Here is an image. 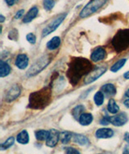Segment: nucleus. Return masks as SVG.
I'll list each match as a JSON object with an SVG mask.
<instances>
[{
    "mask_svg": "<svg viewBox=\"0 0 129 154\" xmlns=\"http://www.w3.org/2000/svg\"><path fill=\"white\" fill-rule=\"evenodd\" d=\"M108 123H109V122H108L107 117L103 118V119H101L100 124H102V125H108Z\"/></svg>",
    "mask_w": 129,
    "mask_h": 154,
    "instance_id": "nucleus-32",
    "label": "nucleus"
},
{
    "mask_svg": "<svg viewBox=\"0 0 129 154\" xmlns=\"http://www.w3.org/2000/svg\"><path fill=\"white\" fill-rule=\"evenodd\" d=\"M26 38L28 42L29 43H31V44H35L36 42H37V37H36V36L33 33H28V34L27 35Z\"/></svg>",
    "mask_w": 129,
    "mask_h": 154,
    "instance_id": "nucleus-29",
    "label": "nucleus"
},
{
    "mask_svg": "<svg viewBox=\"0 0 129 154\" xmlns=\"http://www.w3.org/2000/svg\"><path fill=\"white\" fill-rule=\"evenodd\" d=\"M94 101L98 106H100L101 105H103V101H104V96H103L102 91H99L95 93V97H94Z\"/></svg>",
    "mask_w": 129,
    "mask_h": 154,
    "instance_id": "nucleus-24",
    "label": "nucleus"
},
{
    "mask_svg": "<svg viewBox=\"0 0 129 154\" xmlns=\"http://www.w3.org/2000/svg\"><path fill=\"white\" fill-rule=\"evenodd\" d=\"M93 69V65L88 59L76 58L73 59L69 65L67 77L73 86L78 84L84 75H86Z\"/></svg>",
    "mask_w": 129,
    "mask_h": 154,
    "instance_id": "nucleus-1",
    "label": "nucleus"
},
{
    "mask_svg": "<svg viewBox=\"0 0 129 154\" xmlns=\"http://www.w3.org/2000/svg\"><path fill=\"white\" fill-rule=\"evenodd\" d=\"M114 131L110 128H100L95 132V136L98 139H107L112 137Z\"/></svg>",
    "mask_w": 129,
    "mask_h": 154,
    "instance_id": "nucleus-12",
    "label": "nucleus"
},
{
    "mask_svg": "<svg viewBox=\"0 0 129 154\" xmlns=\"http://www.w3.org/2000/svg\"><path fill=\"white\" fill-rule=\"evenodd\" d=\"M16 65L19 69H25L28 65V57L26 54H19L16 60Z\"/></svg>",
    "mask_w": 129,
    "mask_h": 154,
    "instance_id": "nucleus-13",
    "label": "nucleus"
},
{
    "mask_svg": "<svg viewBox=\"0 0 129 154\" xmlns=\"http://www.w3.org/2000/svg\"><path fill=\"white\" fill-rule=\"evenodd\" d=\"M60 44H61V38L59 37H54L52 38V40L47 43V48L50 51H54L59 47Z\"/></svg>",
    "mask_w": 129,
    "mask_h": 154,
    "instance_id": "nucleus-16",
    "label": "nucleus"
},
{
    "mask_svg": "<svg viewBox=\"0 0 129 154\" xmlns=\"http://www.w3.org/2000/svg\"><path fill=\"white\" fill-rule=\"evenodd\" d=\"M37 14H38V8H36V7L31 8L28 11V12L26 14V16H24L23 21H24V23H29V22H31L32 20H34L37 17Z\"/></svg>",
    "mask_w": 129,
    "mask_h": 154,
    "instance_id": "nucleus-14",
    "label": "nucleus"
},
{
    "mask_svg": "<svg viewBox=\"0 0 129 154\" xmlns=\"http://www.w3.org/2000/svg\"><path fill=\"white\" fill-rule=\"evenodd\" d=\"M60 139V133L58 132L55 129H52L49 131V134L48 136L47 140H46V144L47 146L53 148L57 144L58 141Z\"/></svg>",
    "mask_w": 129,
    "mask_h": 154,
    "instance_id": "nucleus-10",
    "label": "nucleus"
},
{
    "mask_svg": "<svg viewBox=\"0 0 129 154\" xmlns=\"http://www.w3.org/2000/svg\"><path fill=\"white\" fill-rule=\"evenodd\" d=\"M111 44L117 53L126 51L129 48V29L119 30L113 37Z\"/></svg>",
    "mask_w": 129,
    "mask_h": 154,
    "instance_id": "nucleus-3",
    "label": "nucleus"
},
{
    "mask_svg": "<svg viewBox=\"0 0 129 154\" xmlns=\"http://www.w3.org/2000/svg\"><path fill=\"white\" fill-rule=\"evenodd\" d=\"M16 2H17V0H6V3H7L9 6L14 5Z\"/></svg>",
    "mask_w": 129,
    "mask_h": 154,
    "instance_id": "nucleus-33",
    "label": "nucleus"
},
{
    "mask_svg": "<svg viewBox=\"0 0 129 154\" xmlns=\"http://www.w3.org/2000/svg\"><path fill=\"white\" fill-rule=\"evenodd\" d=\"M107 109L108 111L111 113V114H116L119 110V106L114 99H111L109 101L107 105Z\"/></svg>",
    "mask_w": 129,
    "mask_h": 154,
    "instance_id": "nucleus-21",
    "label": "nucleus"
},
{
    "mask_svg": "<svg viewBox=\"0 0 129 154\" xmlns=\"http://www.w3.org/2000/svg\"><path fill=\"white\" fill-rule=\"evenodd\" d=\"M85 110V107L83 106H78L72 110V114L75 119H79L80 116L83 114V111Z\"/></svg>",
    "mask_w": 129,
    "mask_h": 154,
    "instance_id": "nucleus-25",
    "label": "nucleus"
},
{
    "mask_svg": "<svg viewBox=\"0 0 129 154\" xmlns=\"http://www.w3.org/2000/svg\"><path fill=\"white\" fill-rule=\"evenodd\" d=\"M124 76L125 79H129V72H126V73L124 75Z\"/></svg>",
    "mask_w": 129,
    "mask_h": 154,
    "instance_id": "nucleus-38",
    "label": "nucleus"
},
{
    "mask_svg": "<svg viewBox=\"0 0 129 154\" xmlns=\"http://www.w3.org/2000/svg\"><path fill=\"white\" fill-rule=\"evenodd\" d=\"M14 142H15V139H14V137L11 136V137H9L4 143H3L1 144L0 149H1V150H5V149H9L10 147H11L13 145Z\"/></svg>",
    "mask_w": 129,
    "mask_h": 154,
    "instance_id": "nucleus-27",
    "label": "nucleus"
},
{
    "mask_svg": "<svg viewBox=\"0 0 129 154\" xmlns=\"http://www.w3.org/2000/svg\"><path fill=\"white\" fill-rule=\"evenodd\" d=\"M24 10H19V11L18 12L16 13V16H15V18H16V19H19V18H20V17H21L22 16H23V15H24Z\"/></svg>",
    "mask_w": 129,
    "mask_h": 154,
    "instance_id": "nucleus-31",
    "label": "nucleus"
},
{
    "mask_svg": "<svg viewBox=\"0 0 129 154\" xmlns=\"http://www.w3.org/2000/svg\"><path fill=\"white\" fill-rule=\"evenodd\" d=\"M48 134H49V131L40 130L36 131V133H35V136H36L37 140L43 141V140H47L48 136Z\"/></svg>",
    "mask_w": 129,
    "mask_h": 154,
    "instance_id": "nucleus-22",
    "label": "nucleus"
},
{
    "mask_svg": "<svg viewBox=\"0 0 129 154\" xmlns=\"http://www.w3.org/2000/svg\"><path fill=\"white\" fill-rule=\"evenodd\" d=\"M4 20H5V17H4L3 15H0V22H1V23H3Z\"/></svg>",
    "mask_w": 129,
    "mask_h": 154,
    "instance_id": "nucleus-37",
    "label": "nucleus"
},
{
    "mask_svg": "<svg viewBox=\"0 0 129 154\" xmlns=\"http://www.w3.org/2000/svg\"><path fill=\"white\" fill-rule=\"evenodd\" d=\"M74 140L75 143H78L80 145H87L89 143V140L86 136L81 134H75L74 136Z\"/></svg>",
    "mask_w": 129,
    "mask_h": 154,
    "instance_id": "nucleus-20",
    "label": "nucleus"
},
{
    "mask_svg": "<svg viewBox=\"0 0 129 154\" xmlns=\"http://www.w3.org/2000/svg\"><path fill=\"white\" fill-rule=\"evenodd\" d=\"M107 0H91L86 6H85L79 16L81 18H86L102 8L107 3Z\"/></svg>",
    "mask_w": 129,
    "mask_h": 154,
    "instance_id": "nucleus-5",
    "label": "nucleus"
},
{
    "mask_svg": "<svg viewBox=\"0 0 129 154\" xmlns=\"http://www.w3.org/2000/svg\"><path fill=\"white\" fill-rule=\"evenodd\" d=\"M107 119L109 123L115 125L116 127L124 126L128 121V116H127V114L125 113H121V114H119L117 115H115V116L107 117Z\"/></svg>",
    "mask_w": 129,
    "mask_h": 154,
    "instance_id": "nucleus-8",
    "label": "nucleus"
},
{
    "mask_svg": "<svg viewBox=\"0 0 129 154\" xmlns=\"http://www.w3.org/2000/svg\"><path fill=\"white\" fill-rule=\"evenodd\" d=\"M126 63V59H121L119 61H117L116 63L113 64V66L111 67V71L113 72H118L119 70H120L124 66V64Z\"/></svg>",
    "mask_w": 129,
    "mask_h": 154,
    "instance_id": "nucleus-23",
    "label": "nucleus"
},
{
    "mask_svg": "<svg viewBox=\"0 0 129 154\" xmlns=\"http://www.w3.org/2000/svg\"><path fill=\"white\" fill-rule=\"evenodd\" d=\"M54 5H55V3L53 0H44V8L48 11L51 10L54 7Z\"/></svg>",
    "mask_w": 129,
    "mask_h": 154,
    "instance_id": "nucleus-28",
    "label": "nucleus"
},
{
    "mask_svg": "<svg viewBox=\"0 0 129 154\" xmlns=\"http://www.w3.org/2000/svg\"><path fill=\"white\" fill-rule=\"evenodd\" d=\"M64 150L66 151V153H74V154H78L79 151H78L76 149H74V148H72V147H66L64 149Z\"/></svg>",
    "mask_w": 129,
    "mask_h": 154,
    "instance_id": "nucleus-30",
    "label": "nucleus"
},
{
    "mask_svg": "<svg viewBox=\"0 0 129 154\" xmlns=\"http://www.w3.org/2000/svg\"><path fill=\"white\" fill-rule=\"evenodd\" d=\"M101 90L102 92H103L106 94L110 96H113L116 93V88L115 87V85H112V84H107V85H104L101 88Z\"/></svg>",
    "mask_w": 129,
    "mask_h": 154,
    "instance_id": "nucleus-17",
    "label": "nucleus"
},
{
    "mask_svg": "<svg viewBox=\"0 0 129 154\" xmlns=\"http://www.w3.org/2000/svg\"><path fill=\"white\" fill-rule=\"evenodd\" d=\"M52 98L50 88H44L39 91L31 93L29 97L28 106L34 109H40L46 107Z\"/></svg>",
    "mask_w": 129,
    "mask_h": 154,
    "instance_id": "nucleus-2",
    "label": "nucleus"
},
{
    "mask_svg": "<svg viewBox=\"0 0 129 154\" xmlns=\"http://www.w3.org/2000/svg\"><path fill=\"white\" fill-rule=\"evenodd\" d=\"M125 96H126L127 97H128L129 98V89H128L126 93H125Z\"/></svg>",
    "mask_w": 129,
    "mask_h": 154,
    "instance_id": "nucleus-39",
    "label": "nucleus"
},
{
    "mask_svg": "<svg viewBox=\"0 0 129 154\" xmlns=\"http://www.w3.org/2000/svg\"><path fill=\"white\" fill-rule=\"evenodd\" d=\"M20 93H21V89H20V88L17 85H13L12 87H11V88L8 89L7 93H6L5 100L7 101H8V102L14 101L16 98H18L19 96L20 95Z\"/></svg>",
    "mask_w": 129,
    "mask_h": 154,
    "instance_id": "nucleus-9",
    "label": "nucleus"
},
{
    "mask_svg": "<svg viewBox=\"0 0 129 154\" xmlns=\"http://www.w3.org/2000/svg\"><path fill=\"white\" fill-rule=\"evenodd\" d=\"M67 14L64 13L61 16H59L57 18H56L53 22H51L50 24H48L47 26L42 31V37H46L48 35H49L53 32H54L58 27L61 25V24L63 22V20L66 19Z\"/></svg>",
    "mask_w": 129,
    "mask_h": 154,
    "instance_id": "nucleus-6",
    "label": "nucleus"
},
{
    "mask_svg": "<svg viewBox=\"0 0 129 154\" xmlns=\"http://www.w3.org/2000/svg\"><path fill=\"white\" fill-rule=\"evenodd\" d=\"M11 72V67L8 65V63L3 62V60L0 61V76L5 77L9 75Z\"/></svg>",
    "mask_w": 129,
    "mask_h": 154,
    "instance_id": "nucleus-18",
    "label": "nucleus"
},
{
    "mask_svg": "<svg viewBox=\"0 0 129 154\" xmlns=\"http://www.w3.org/2000/svg\"><path fill=\"white\" fill-rule=\"evenodd\" d=\"M60 139L62 143H68L71 140V133L69 131H63L60 133Z\"/></svg>",
    "mask_w": 129,
    "mask_h": 154,
    "instance_id": "nucleus-26",
    "label": "nucleus"
},
{
    "mask_svg": "<svg viewBox=\"0 0 129 154\" xmlns=\"http://www.w3.org/2000/svg\"><path fill=\"white\" fill-rule=\"evenodd\" d=\"M124 153H129V144H128L126 147H125V149H124V151L123 152Z\"/></svg>",
    "mask_w": 129,
    "mask_h": 154,
    "instance_id": "nucleus-36",
    "label": "nucleus"
},
{
    "mask_svg": "<svg viewBox=\"0 0 129 154\" xmlns=\"http://www.w3.org/2000/svg\"><path fill=\"white\" fill-rule=\"evenodd\" d=\"M17 142L21 144H26L28 143L29 141V136L28 133L26 130L22 131L21 132H19L17 136Z\"/></svg>",
    "mask_w": 129,
    "mask_h": 154,
    "instance_id": "nucleus-19",
    "label": "nucleus"
},
{
    "mask_svg": "<svg viewBox=\"0 0 129 154\" xmlns=\"http://www.w3.org/2000/svg\"><path fill=\"white\" fill-rule=\"evenodd\" d=\"M80 124L82 126H88L90 125L93 121V116L91 114L89 113H84L82 114L78 119Z\"/></svg>",
    "mask_w": 129,
    "mask_h": 154,
    "instance_id": "nucleus-15",
    "label": "nucleus"
},
{
    "mask_svg": "<svg viewBox=\"0 0 129 154\" xmlns=\"http://www.w3.org/2000/svg\"><path fill=\"white\" fill-rule=\"evenodd\" d=\"M51 57L49 55H44L40 57L33 65H32L27 72L28 76H34L36 75L43 71L45 67L50 63Z\"/></svg>",
    "mask_w": 129,
    "mask_h": 154,
    "instance_id": "nucleus-4",
    "label": "nucleus"
},
{
    "mask_svg": "<svg viewBox=\"0 0 129 154\" xmlns=\"http://www.w3.org/2000/svg\"><path fill=\"white\" fill-rule=\"evenodd\" d=\"M124 140L129 143V132H126L124 134Z\"/></svg>",
    "mask_w": 129,
    "mask_h": 154,
    "instance_id": "nucleus-34",
    "label": "nucleus"
},
{
    "mask_svg": "<svg viewBox=\"0 0 129 154\" xmlns=\"http://www.w3.org/2000/svg\"><path fill=\"white\" fill-rule=\"evenodd\" d=\"M124 106H125L127 108H128L129 109V98L127 99V100H125L124 102Z\"/></svg>",
    "mask_w": 129,
    "mask_h": 154,
    "instance_id": "nucleus-35",
    "label": "nucleus"
},
{
    "mask_svg": "<svg viewBox=\"0 0 129 154\" xmlns=\"http://www.w3.org/2000/svg\"><path fill=\"white\" fill-rule=\"evenodd\" d=\"M107 72V66H99L97 69L94 70L93 72H90L87 75L86 77L85 78L84 84L85 85H89L91 83L95 82L97 80L101 75H103Z\"/></svg>",
    "mask_w": 129,
    "mask_h": 154,
    "instance_id": "nucleus-7",
    "label": "nucleus"
},
{
    "mask_svg": "<svg viewBox=\"0 0 129 154\" xmlns=\"http://www.w3.org/2000/svg\"><path fill=\"white\" fill-rule=\"evenodd\" d=\"M106 54H107V53H106L105 50L102 47H98L93 51L90 59L93 62L97 63V62L102 61V60L105 59Z\"/></svg>",
    "mask_w": 129,
    "mask_h": 154,
    "instance_id": "nucleus-11",
    "label": "nucleus"
}]
</instances>
